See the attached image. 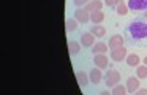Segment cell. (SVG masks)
Wrapping results in <instances>:
<instances>
[{"label": "cell", "mask_w": 147, "mask_h": 95, "mask_svg": "<svg viewBox=\"0 0 147 95\" xmlns=\"http://www.w3.org/2000/svg\"><path fill=\"white\" fill-rule=\"evenodd\" d=\"M127 30L133 40H144L147 38V21H131Z\"/></svg>", "instance_id": "cell-1"}, {"label": "cell", "mask_w": 147, "mask_h": 95, "mask_svg": "<svg viewBox=\"0 0 147 95\" xmlns=\"http://www.w3.org/2000/svg\"><path fill=\"white\" fill-rule=\"evenodd\" d=\"M120 73L117 71V70H114V68H111V70H108V73L105 75V82H106V86L108 87H114L115 84H119L120 82Z\"/></svg>", "instance_id": "cell-2"}, {"label": "cell", "mask_w": 147, "mask_h": 95, "mask_svg": "<svg viewBox=\"0 0 147 95\" xmlns=\"http://www.w3.org/2000/svg\"><path fill=\"white\" fill-rule=\"evenodd\" d=\"M127 56L128 52L125 46H120L117 49H111V60H114V62H122V60L127 59Z\"/></svg>", "instance_id": "cell-3"}, {"label": "cell", "mask_w": 147, "mask_h": 95, "mask_svg": "<svg viewBox=\"0 0 147 95\" xmlns=\"http://www.w3.org/2000/svg\"><path fill=\"white\" fill-rule=\"evenodd\" d=\"M74 19H76L78 22H81V24H87V22H90V13L87 11L86 8H76V11H74Z\"/></svg>", "instance_id": "cell-4"}, {"label": "cell", "mask_w": 147, "mask_h": 95, "mask_svg": "<svg viewBox=\"0 0 147 95\" xmlns=\"http://www.w3.org/2000/svg\"><path fill=\"white\" fill-rule=\"evenodd\" d=\"M123 41H125L123 35H120V33H115V35H112V37L109 38V41H108V46H109V49H117V48L123 46Z\"/></svg>", "instance_id": "cell-5"}, {"label": "cell", "mask_w": 147, "mask_h": 95, "mask_svg": "<svg viewBox=\"0 0 147 95\" xmlns=\"http://www.w3.org/2000/svg\"><path fill=\"white\" fill-rule=\"evenodd\" d=\"M128 8L133 11H146L147 10V0H128Z\"/></svg>", "instance_id": "cell-6"}, {"label": "cell", "mask_w": 147, "mask_h": 95, "mask_svg": "<svg viewBox=\"0 0 147 95\" xmlns=\"http://www.w3.org/2000/svg\"><path fill=\"white\" fill-rule=\"evenodd\" d=\"M93 63H95V66H98L101 70L108 68V65H109L108 56L106 54H93Z\"/></svg>", "instance_id": "cell-7"}, {"label": "cell", "mask_w": 147, "mask_h": 95, "mask_svg": "<svg viewBox=\"0 0 147 95\" xmlns=\"http://www.w3.org/2000/svg\"><path fill=\"white\" fill-rule=\"evenodd\" d=\"M89 79L92 84H100L103 79V73H101V68H98V66H93L92 70L89 71Z\"/></svg>", "instance_id": "cell-8"}, {"label": "cell", "mask_w": 147, "mask_h": 95, "mask_svg": "<svg viewBox=\"0 0 147 95\" xmlns=\"http://www.w3.org/2000/svg\"><path fill=\"white\" fill-rule=\"evenodd\" d=\"M95 35L92 33V32H84L82 35H81V44H82L84 48H92L93 44H95Z\"/></svg>", "instance_id": "cell-9"}, {"label": "cell", "mask_w": 147, "mask_h": 95, "mask_svg": "<svg viewBox=\"0 0 147 95\" xmlns=\"http://www.w3.org/2000/svg\"><path fill=\"white\" fill-rule=\"evenodd\" d=\"M127 90H128V94H134V92L139 89V78L138 76H131V78H128L127 79Z\"/></svg>", "instance_id": "cell-10"}, {"label": "cell", "mask_w": 147, "mask_h": 95, "mask_svg": "<svg viewBox=\"0 0 147 95\" xmlns=\"http://www.w3.org/2000/svg\"><path fill=\"white\" fill-rule=\"evenodd\" d=\"M103 5H105V2H101V0H90L84 8L89 13H92V11H100V10L103 8Z\"/></svg>", "instance_id": "cell-11"}, {"label": "cell", "mask_w": 147, "mask_h": 95, "mask_svg": "<svg viewBox=\"0 0 147 95\" xmlns=\"http://www.w3.org/2000/svg\"><path fill=\"white\" fill-rule=\"evenodd\" d=\"M81 51V41H68V52H70V56H78Z\"/></svg>", "instance_id": "cell-12"}, {"label": "cell", "mask_w": 147, "mask_h": 95, "mask_svg": "<svg viewBox=\"0 0 147 95\" xmlns=\"http://www.w3.org/2000/svg\"><path fill=\"white\" fill-rule=\"evenodd\" d=\"M76 79H78V84H79L81 87H86V86L90 82L89 75H87L86 71H76Z\"/></svg>", "instance_id": "cell-13"}, {"label": "cell", "mask_w": 147, "mask_h": 95, "mask_svg": "<svg viewBox=\"0 0 147 95\" xmlns=\"http://www.w3.org/2000/svg\"><path fill=\"white\" fill-rule=\"evenodd\" d=\"M105 21V13L100 10V11H92L90 13V22L92 24H101Z\"/></svg>", "instance_id": "cell-14"}, {"label": "cell", "mask_w": 147, "mask_h": 95, "mask_svg": "<svg viewBox=\"0 0 147 95\" xmlns=\"http://www.w3.org/2000/svg\"><path fill=\"white\" fill-rule=\"evenodd\" d=\"M108 44L103 43V41H98V43H95L90 49H92L93 54H106V51H108Z\"/></svg>", "instance_id": "cell-15"}, {"label": "cell", "mask_w": 147, "mask_h": 95, "mask_svg": "<svg viewBox=\"0 0 147 95\" xmlns=\"http://www.w3.org/2000/svg\"><path fill=\"white\" fill-rule=\"evenodd\" d=\"M90 32H92L96 38H103L106 35V29L103 27V25H100V24H93L92 27H90Z\"/></svg>", "instance_id": "cell-16"}, {"label": "cell", "mask_w": 147, "mask_h": 95, "mask_svg": "<svg viewBox=\"0 0 147 95\" xmlns=\"http://www.w3.org/2000/svg\"><path fill=\"white\" fill-rule=\"evenodd\" d=\"M125 62H127L128 66H138V65H139V62H141V59H139L138 54H128L127 59H125Z\"/></svg>", "instance_id": "cell-17"}, {"label": "cell", "mask_w": 147, "mask_h": 95, "mask_svg": "<svg viewBox=\"0 0 147 95\" xmlns=\"http://www.w3.org/2000/svg\"><path fill=\"white\" fill-rule=\"evenodd\" d=\"M111 94L112 95H125V94H128V90H127V86H123V84H115L114 87H111Z\"/></svg>", "instance_id": "cell-18"}, {"label": "cell", "mask_w": 147, "mask_h": 95, "mask_svg": "<svg viewBox=\"0 0 147 95\" xmlns=\"http://www.w3.org/2000/svg\"><path fill=\"white\" fill-rule=\"evenodd\" d=\"M128 5L123 2V0H120V2L117 3V6H115V13L117 14H120V16H125V14H128Z\"/></svg>", "instance_id": "cell-19"}, {"label": "cell", "mask_w": 147, "mask_h": 95, "mask_svg": "<svg viewBox=\"0 0 147 95\" xmlns=\"http://www.w3.org/2000/svg\"><path fill=\"white\" fill-rule=\"evenodd\" d=\"M65 25H67V30L68 32H74L78 29V21L74 18H68L67 21H65Z\"/></svg>", "instance_id": "cell-20"}, {"label": "cell", "mask_w": 147, "mask_h": 95, "mask_svg": "<svg viewBox=\"0 0 147 95\" xmlns=\"http://www.w3.org/2000/svg\"><path fill=\"white\" fill-rule=\"evenodd\" d=\"M136 76L139 79H146L147 78V65H138L136 66Z\"/></svg>", "instance_id": "cell-21"}, {"label": "cell", "mask_w": 147, "mask_h": 95, "mask_svg": "<svg viewBox=\"0 0 147 95\" xmlns=\"http://www.w3.org/2000/svg\"><path fill=\"white\" fill-rule=\"evenodd\" d=\"M90 0H73V3L76 5V8H84Z\"/></svg>", "instance_id": "cell-22"}, {"label": "cell", "mask_w": 147, "mask_h": 95, "mask_svg": "<svg viewBox=\"0 0 147 95\" xmlns=\"http://www.w3.org/2000/svg\"><path fill=\"white\" fill-rule=\"evenodd\" d=\"M119 2H120V0H105V5H108V6H117Z\"/></svg>", "instance_id": "cell-23"}, {"label": "cell", "mask_w": 147, "mask_h": 95, "mask_svg": "<svg viewBox=\"0 0 147 95\" xmlns=\"http://www.w3.org/2000/svg\"><path fill=\"white\" fill-rule=\"evenodd\" d=\"M134 94H138V95H147V89H138Z\"/></svg>", "instance_id": "cell-24"}, {"label": "cell", "mask_w": 147, "mask_h": 95, "mask_svg": "<svg viewBox=\"0 0 147 95\" xmlns=\"http://www.w3.org/2000/svg\"><path fill=\"white\" fill-rule=\"evenodd\" d=\"M144 65H147V56L144 57Z\"/></svg>", "instance_id": "cell-25"}, {"label": "cell", "mask_w": 147, "mask_h": 95, "mask_svg": "<svg viewBox=\"0 0 147 95\" xmlns=\"http://www.w3.org/2000/svg\"><path fill=\"white\" fill-rule=\"evenodd\" d=\"M144 19L147 21V10H146V13H144Z\"/></svg>", "instance_id": "cell-26"}]
</instances>
